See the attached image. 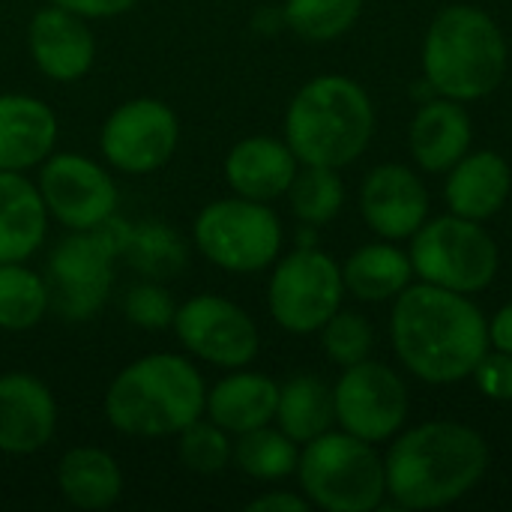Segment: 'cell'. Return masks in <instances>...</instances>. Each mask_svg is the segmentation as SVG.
I'll return each instance as SVG.
<instances>
[{
	"label": "cell",
	"instance_id": "603a6c76",
	"mask_svg": "<svg viewBox=\"0 0 512 512\" xmlns=\"http://www.w3.org/2000/svg\"><path fill=\"white\" fill-rule=\"evenodd\" d=\"M57 489L75 510H108L123 495V471L108 450L72 447L57 462Z\"/></svg>",
	"mask_w": 512,
	"mask_h": 512
},
{
	"label": "cell",
	"instance_id": "44dd1931",
	"mask_svg": "<svg viewBox=\"0 0 512 512\" xmlns=\"http://www.w3.org/2000/svg\"><path fill=\"white\" fill-rule=\"evenodd\" d=\"M279 387L267 375L234 369L207 390L204 414L228 435H243L270 426L276 417Z\"/></svg>",
	"mask_w": 512,
	"mask_h": 512
},
{
	"label": "cell",
	"instance_id": "4316f807",
	"mask_svg": "<svg viewBox=\"0 0 512 512\" xmlns=\"http://www.w3.org/2000/svg\"><path fill=\"white\" fill-rule=\"evenodd\" d=\"M51 309L45 276L24 267V261L0 264V330L24 333L42 324Z\"/></svg>",
	"mask_w": 512,
	"mask_h": 512
},
{
	"label": "cell",
	"instance_id": "e0dca14e",
	"mask_svg": "<svg viewBox=\"0 0 512 512\" xmlns=\"http://www.w3.org/2000/svg\"><path fill=\"white\" fill-rule=\"evenodd\" d=\"M360 210L372 231L387 240L414 237L426 222L429 195L420 177L405 165H378L360 189Z\"/></svg>",
	"mask_w": 512,
	"mask_h": 512
},
{
	"label": "cell",
	"instance_id": "484cf974",
	"mask_svg": "<svg viewBox=\"0 0 512 512\" xmlns=\"http://www.w3.org/2000/svg\"><path fill=\"white\" fill-rule=\"evenodd\" d=\"M276 426L297 444H309L318 435L330 432L336 423V405H333V390L312 375L291 378L288 384L279 387V402H276Z\"/></svg>",
	"mask_w": 512,
	"mask_h": 512
},
{
	"label": "cell",
	"instance_id": "7c38bea8",
	"mask_svg": "<svg viewBox=\"0 0 512 512\" xmlns=\"http://www.w3.org/2000/svg\"><path fill=\"white\" fill-rule=\"evenodd\" d=\"M171 330L186 354L219 369H246L261 345L249 312L219 294H198L180 303Z\"/></svg>",
	"mask_w": 512,
	"mask_h": 512
},
{
	"label": "cell",
	"instance_id": "1f68e13d",
	"mask_svg": "<svg viewBox=\"0 0 512 512\" xmlns=\"http://www.w3.org/2000/svg\"><path fill=\"white\" fill-rule=\"evenodd\" d=\"M180 444H177V453H180V462L195 471V474H219L231 465V450H234V441L228 438L225 429H219L213 420H195L192 426H186L180 435Z\"/></svg>",
	"mask_w": 512,
	"mask_h": 512
},
{
	"label": "cell",
	"instance_id": "277c9868",
	"mask_svg": "<svg viewBox=\"0 0 512 512\" xmlns=\"http://www.w3.org/2000/svg\"><path fill=\"white\" fill-rule=\"evenodd\" d=\"M372 132V99L345 75L306 81L285 111V144L300 165L345 168L366 153Z\"/></svg>",
	"mask_w": 512,
	"mask_h": 512
},
{
	"label": "cell",
	"instance_id": "f1b7e54d",
	"mask_svg": "<svg viewBox=\"0 0 512 512\" xmlns=\"http://www.w3.org/2000/svg\"><path fill=\"white\" fill-rule=\"evenodd\" d=\"M141 276L162 282L177 276L186 267V243L165 222H141L129 225L123 252H120Z\"/></svg>",
	"mask_w": 512,
	"mask_h": 512
},
{
	"label": "cell",
	"instance_id": "6da1fadb",
	"mask_svg": "<svg viewBox=\"0 0 512 512\" xmlns=\"http://www.w3.org/2000/svg\"><path fill=\"white\" fill-rule=\"evenodd\" d=\"M390 333L405 369L429 384H453L474 375L489 351V321L468 294L429 282L396 297Z\"/></svg>",
	"mask_w": 512,
	"mask_h": 512
},
{
	"label": "cell",
	"instance_id": "9a60e30c",
	"mask_svg": "<svg viewBox=\"0 0 512 512\" xmlns=\"http://www.w3.org/2000/svg\"><path fill=\"white\" fill-rule=\"evenodd\" d=\"M27 48L36 69L60 84L84 78L96 60V39L87 27V18L54 3L30 18Z\"/></svg>",
	"mask_w": 512,
	"mask_h": 512
},
{
	"label": "cell",
	"instance_id": "ffe728a7",
	"mask_svg": "<svg viewBox=\"0 0 512 512\" xmlns=\"http://www.w3.org/2000/svg\"><path fill=\"white\" fill-rule=\"evenodd\" d=\"M48 237L39 186L21 171H0V264L33 258Z\"/></svg>",
	"mask_w": 512,
	"mask_h": 512
},
{
	"label": "cell",
	"instance_id": "ac0fdd59",
	"mask_svg": "<svg viewBox=\"0 0 512 512\" xmlns=\"http://www.w3.org/2000/svg\"><path fill=\"white\" fill-rule=\"evenodd\" d=\"M297 156L294 150L267 135H252L234 144L225 156V180L234 195L249 201H276L279 195H288L294 177H297Z\"/></svg>",
	"mask_w": 512,
	"mask_h": 512
},
{
	"label": "cell",
	"instance_id": "3957f363",
	"mask_svg": "<svg viewBox=\"0 0 512 512\" xmlns=\"http://www.w3.org/2000/svg\"><path fill=\"white\" fill-rule=\"evenodd\" d=\"M207 384L183 354H147L114 375L105 390V417L129 438H171L204 417Z\"/></svg>",
	"mask_w": 512,
	"mask_h": 512
},
{
	"label": "cell",
	"instance_id": "e575fe53",
	"mask_svg": "<svg viewBox=\"0 0 512 512\" xmlns=\"http://www.w3.org/2000/svg\"><path fill=\"white\" fill-rule=\"evenodd\" d=\"M474 378H477V387L489 396V399H498V402H510L512 399V354L504 351H495L477 363L474 369Z\"/></svg>",
	"mask_w": 512,
	"mask_h": 512
},
{
	"label": "cell",
	"instance_id": "74e56055",
	"mask_svg": "<svg viewBox=\"0 0 512 512\" xmlns=\"http://www.w3.org/2000/svg\"><path fill=\"white\" fill-rule=\"evenodd\" d=\"M489 342L495 351L512 354V303H507L489 324Z\"/></svg>",
	"mask_w": 512,
	"mask_h": 512
},
{
	"label": "cell",
	"instance_id": "d6986e66",
	"mask_svg": "<svg viewBox=\"0 0 512 512\" xmlns=\"http://www.w3.org/2000/svg\"><path fill=\"white\" fill-rule=\"evenodd\" d=\"M57 144L54 111L27 93H0V171L42 165Z\"/></svg>",
	"mask_w": 512,
	"mask_h": 512
},
{
	"label": "cell",
	"instance_id": "4dcf8cb0",
	"mask_svg": "<svg viewBox=\"0 0 512 512\" xmlns=\"http://www.w3.org/2000/svg\"><path fill=\"white\" fill-rule=\"evenodd\" d=\"M363 9V0H285V24L312 42H330L351 30Z\"/></svg>",
	"mask_w": 512,
	"mask_h": 512
},
{
	"label": "cell",
	"instance_id": "4fadbf2b",
	"mask_svg": "<svg viewBox=\"0 0 512 512\" xmlns=\"http://www.w3.org/2000/svg\"><path fill=\"white\" fill-rule=\"evenodd\" d=\"M36 186L48 216L66 231H93L117 213L114 177L84 153H51Z\"/></svg>",
	"mask_w": 512,
	"mask_h": 512
},
{
	"label": "cell",
	"instance_id": "7402d4cb",
	"mask_svg": "<svg viewBox=\"0 0 512 512\" xmlns=\"http://www.w3.org/2000/svg\"><path fill=\"white\" fill-rule=\"evenodd\" d=\"M512 192L510 165L498 153H471L462 156L453 165V174L447 180V201L456 216L483 222L495 216Z\"/></svg>",
	"mask_w": 512,
	"mask_h": 512
},
{
	"label": "cell",
	"instance_id": "8992f818",
	"mask_svg": "<svg viewBox=\"0 0 512 512\" xmlns=\"http://www.w3.org/2000/svg\"><path fill=\"white\" fill-rule=\"evenodd\" d=\"M297 477L309 504L330 512H369L387 495L384 462L369 441L348 432H324L303 444Z\"/></svg>",
	"mask_w": 512,
	"mask_h": 512
},
{
	"label": "cell",
	"instance_id": "d4e9b609",
	"mask_svg": "<svg viewBox=\"0 0 512 512\" xmlns=\"http://www.w3.org/2000/svg\"><path fill=\"white\" fill-rule=\"evenodd\" d=\"M414 264L405 252H399L390 243H372L360 246L342 267L345 288L366 303H384L390 297H399L411 282Z\"/></svg>",
	"mask_w": 512,
	"mask_h": 512
},
{
	"label": "cell",
	"instance_id": "8fae6325",
	"mask_svg": "<svg viewBox=\"0 0 512 512\" xmlns=\"http://www.w3.org/2000/svg\"><path fill=\"white\" fill-rule=\"evenodd\" d=\"M180 141V120L168 102L138 96L117 105L99 132V150L120 174H153L174 156Z\"/></svg>",
	"mask_w": 512,
	"mask_h": 512
},
{
	"label": "cell",
	"instance_id": "2e32d148",
	"mask_svg": "<svg viewBox=\"0 0 512 512\" xmlns=\"http://www.w3.org/2000/svg\"><path fill=\"white\" fill-rule=\"evenodd\" d=\"M57 432V402L51 390L27 375H0V453L33 456Z\"/></svg>",
	"mask_w": 512,
	"mask_h": 512
},
{
	"label": "cell",
	"instance_id": "9c48e42d",
	"mask_svg": "<svg viewBox=\"0 0 512 512\" xmlns=\"http://www.w3.org/2000/svg\"><path fill=\"white\" fill-rule=\"evenodd\" d=\"M411 264L423 282L459 294H474L492 285L498 273V246L492 234L465 216H441L423 222L411 243Z\"/></svg>",
	"mask_w": 512,
	"mask_h": 512
},
{
	"label": "cell",
	"instance_id": "7a4b0ae2",
	"mask_svg": "<svg viewBox=\"0 0 512 512\" xmlns=\"http://www.w3.org/2000/svg\"><path fill=\"white\" fill-rule=\"evenodd\" d=\"M489 468L480 432L435 420L405 432L387 453V492L405 510H435L468 495Z\"/></svg>",
	"mask_w": 512,
	"mask_h": 512
},
{
	"label": "cell",
	"instance_id": "30bf717a",
	"mask_svg": "<svg viewBox=\"0 0 512 512\" xmlns=\"http://www.w3.org/2000/svg\"><path fill=\"white\" fill-rule=\"evenodd\" d=\"M342 294V267L330 255L312 246H300L276 264L267 288V303L273 321L282 330L303 336L321 330L339 312Z\"/></svg>",
	"mask_w": 512,
	"mask_h": 512
},
{
	"label": "cell",
	"instance_id": "836d02e7",
	"mask_svg": "<svg viewBox=\"0 0 512 512\" xmlns=\"http://www.w3.org/2000/svg\"><path fill=\"white\" fill-rule=\"evenodd\" d=\"M174 300L159 282H141L126 291L123 297V315L132 327L138 330H168L174 324Z\"/></svg>",
	"mask_w": 512,
	"mask_h": 512
},
{
	"label": "cell",
	"instance_id": "d6a6232c",
	"mask_svg": "<svg viewBox=\"0 0 512 512\" xmlns=\"http://www.w3.org/2000/svg\"><path fill=\"white\" fill-rule=\"evenodd\" d=\"M321 345L327 357L348 369L363 360H369L372 351V327L363 315L357 312H336L324 327H321Z\"/></svg>",
	"mask_w": 512,
	"mask_h": 512
},
{
	"label": "cell",
	"instance_id": "8d00e7d4",
	"mask_svg": "<svg viewBox=\"0 0 512 512\" xmlns=\"http://www.w3.org/2000/svg\"><path fill=\"white\" fill-rule=\"evenodd\" d=\"M309 507H312L309 498L294 495V492H267L246 504L249 512H306Z\"/></svg>",
	"mask_w": 512,
	"mask_h": 512
},
{
	"label": "cell",
	"instance_id": "d590c367",
	"mask_svg": "<svg viewBox=\"0 0 512 512\" xmlns=\"http://www.w3.org/2000/svg\"><path fill=\"white\" fill-rule=\"evenodd\" d=\"M48 3L63 6V9H69V12H75V15L87 18V21H93V18H114V15H123V12H129L138 0H48Z\"/></svg>",
	"mask_w": 512,
	"mask_h": 512
},
{
	"label": "cell",
	"instance_id": "cb8c5ba5",
	"mask_svg": "<svg viewBox=\"0 0 512 512\" xmlns=\"http://www.w3.org/2000/svg\"><path fill=\"white\" fill-rule=\"evenodd\" d=\"M471 144V117L456 99H435L411 123V153L426 171L453 168Z\"/></svg>",
	"mask_w": 512,
	"mask_h": 512
},
{
	"label": "cell",
	"instance_id": "ba28073f",
	"mask_svg": "<svg viewBox=\"0 0 512 512\" xmlns=\"http://www.w3.org/2000/svg\"><path fill=\"white\" fill-rule=\"evenodd\" d=\"M192 237L198 252L228 273H258L279 258L282 222L264 201L219 198L201 207Z\"/></svg>",
	"mask_w": 512,
	"mask_h": 512
},
{
	"label": "cell",
	"instance_id": "52a82bcc",
	"mask_svg": "<svg viewBox=\"0 0 512 512\" xmlns=\"http://www.w3.org/2000/svg\"><path fill=\"white\" fill-rule=\"evenodd\" d=\"M129 225L111 216L93 231H69L48 258L51 306L66 321L93 318L114 285V258L123 252Z\"/></svg>",
	"mask_w": 512,
	"mask_h": 512
},
{
	"label": "cell",
	"instance_id": "5bb4252c",
	"mask_svg": "<svg viewBox=\"0 0 512 512\" xmlns=\"http://www.w3.org/2000/svg\"><path fill=\"white\" fill-rule=\"evenodd\" d=\"M336 423L369 444L393 438L408 417V390L384 363L363 360L348 366L333 390Z\"/></svg>",
	"mask_w": 512,
	"mask_h": 512
},
{
	"label": "cell",
	"instance_id": "5b68a950",
	"mask_svg": "<svg viewBox=\"0 0 512 512\" xmlns=\"http://www.w3.org/2000/svg\"><path fill=\"white\" fill-rule=\"evenodd\" d=\"M423 69L444 99H483L507 72L504 33L477 6H447L426 33Z\"/></svg>",
	"mask_w": 512,
	"mask_h": 512
},
{
	"label": "cell",
	"instance_id": "83f0119b",
	"mask_svg": "<svg viewBox=\"0 0 512 512\" xmlns=\"http://www.w3.org/2000/svg\"><path fill=\"white\" fill-rule=\"evenodd\" d=\"M231 462L246 477L273 483V480H285V477L297 474L300 450H297V441H291L282 429L261 426V429L237 435Z\"/></svg>",
	"mask_w": 512,
	"mask_h": 512
},
{
	"label": "cell",
	"instance_id": "f546056e",
	"mask_svg": "<svg viewBox=\"0 0 512 512\" xmlns=\"http://www.w3.org/2000/svg\"><path fill=\"white\" fill-rule=\"evenodd\" d=\"M291 210L300 222L306 225H327L336 219L345 201V186L339 177V168H324V165H303L297 171L291 189H288Z\"/></svg>",
	"mask_w": 512,
	"mask_h": 512
}]
</instances>
